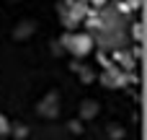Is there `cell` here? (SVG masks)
I'll use <instances>...</instances> for the list:
<instances>
[{
	"instance_id": "3957f363",
	"label": "cell",
	"mask_w": 147,
	"mask_h": 140,
	"mask_svg": "<svg viewBox=\"0 0 147 140\" xmlns=\"http://www.w3.org/2000/svg\"><path fill=\"white\" fill-rule=\"evenodd\" d=\"M96 114H98V101L85 99V101L80 104V120H93Z\"/></svg>"
},
{
	"instance_id": "5bb4252c",
	"label": "cell",
	"mask_w": 147,
	"mask_h": 140,
	"mask_svg": "<svg viewBox=\"0 0 147 140\" xmlns=\"http://www.w3.org/2000/svg\"><path fill=\"white\" fill-rule=\"evenodd\" d=\"M90 3H93V5H96V8H101V5H106V3H109V0H90Z\"/></svg>"
},
{
	"instance_id": "4fadbf2b",
	"label": "cell",
	"mask_w": 147,
	"mask_h": 140,
	"mask_svg": "<svg viewBox=\"0 0 147 140\" xmlns=\"http://www.w3.org/2000/svg\"><path fill=\"white\" fill-rule=\"evenodd\" d=\"M142 55H145V49H142V44L134 49V60H142Z\"/></svg>"
},
{
	"instance_id": "9a60e30c",
	"label": "cell",
	"mask_w": 147,
	"mask_h": 140,
	"mask_svg": "<svg viewBox=\"0 0 147 140\" xmlns=\"http://www.w3.org/2000/svg\"><path fill=\"white\" fill-rule=\"evenodd\" d=\"M129 5H132V8H140V5H142V0H129Z\"/></svg>"
},
{
	"instance_id": "8fae6325",
	"label": "cell",
	"mask_w": 147,
	"mask_h": 140,
	"mask_svg": "<svg viewBox=\"0 0 147 140\" xmlns=\"http://www.w3.org/2000/svg\"><path fill=\"white\" fill-rule=\"evenodd\" d=\"M10 132V122L3 117V112H0V135H8Z\"/></svg>"
},
{
	"instance_id": "277c9868",
	"label": "cell",
	"mask_w": 147,
	"mask_h": 140,
	"mask_svg": "<svg viewBox=\"0 0 147 140\" xmlns=\"http://www.w3.org/2000/svg\"><path fill=\"white\" fill-rule=\"evenodd\" d=\"M103 83H106V86H124V83H127V75H124L121 70H109V73L103 75Z\"/></svg>"
},
{
	"instance_id": "9c48e42d",
	"label": "cell",
	"mask_w": 147,
	"mask_h": 140,
	"mask_svg": "<svg viewBox=\"0 0 147 140\" xmlns=\"http://www.w3.org/2000/svg\"><path fill=\"white\" fill-rule=\"evenodd\" d=\"M13 135H16L18 140H23L26 135H28V127H23V125H16V127H13Z\"/></svg>"
},
{
	"instance_id": "52a82bcc",
	"label": "cell",
	"mask_w": 147,
	"mask_h": 140,
	"mask_svg": "<svg viewBox=\"0 0 147 140\" xmlns=\"http://www.w3.org/2000/svg\"><path fill=\"white\" fill-rule=\"evenodd\" d=\"M116 60H119V62H121V65H124L127 70H129V68L134 65V57H129L127 52H116Z\"/></svg>"
},
{
	"instance_id": "7a4b0ae2",
	"label": "cell",
	"mask_w": 147,
	"mask_h": 140,
	"mask_svg": "<svg viewBox=\"0 0 147 140\" xmlns=\"http://www.w3.org/2000/svg\"><path fill=\"white\" fill-rule=\"evenodd\" d=\"M39 114L44 117V120H54L57 114H59V94L57 91H52V94H47L41 101H39Z\"/></svg>"
},
{
	"instance_id": "7c38bea8",
	"label": "cell",
	"mask_w": 147,
	"mask_h": 140,
	"mask_svg": "<svg viewBox=\"0 0 147 140\" xmlns=\"http://www.w3.org/2000/svg\"><path fill=\"white\" fill-rule=\"evenodd\" d=\"M70 130H72V132H83V122H80V120H72V122H70Z\"/></svg>"
},
{
	"instance_id": "30bf717a",
	"label": "cell",
	"mask_w": 147,
	"mask_h": 140,
	"mask_svg": "<svg viewBox=\"0 0 147 140\" xmlns=\"http://www.w3.org/2000/svg\"><path fill=\"white\" fill-rule=\"evenodd\" d=\"M109 135H111V140H121V138H124V130L111 125V127H109Z\"/></svg>"
},
{
	"instance_id": "5b68a950",
	"label": "cell",
	"mask_w": 147,
	"mask_h": 140,
	"mask_svg": "<svg viewBox=\"0 0 147 140\" xmlns=\"http://www.w3.org/2000/svg\"><path fill=\"white\" fill-rule=\"evenodd\" d=\"M34 29H36V26H34L31 21H26V23H21V26L13 29V36H16V39H26L28 34H34Z\"/></svg>"
},
{
	"instance_id": "6da1fadb",
	"label": "cell",
	"mask_w": 147,
	"mask_h": 140,
	"mask_svg": "<svg viewBox=\"0 0 147 140\" xmlns=\"http://www.w3.org/2000/svg\"><path fill=\"white\" fill-rule=\"evenodd\" d=\"M62 44L67 47L70 55L85 57V55H90V49H93V36H90V34H65Z\"/></svg>"
},
{
	"instance_id": "8992f818",
	"label": "cell",
	"mask_w": 147,
	"mask_h": 140,
	"mask_svg": "<svg viewBox=\"0 0 147 140\" xmlns=\"http://www.w3.org/2000/svg\"><path fill=\"white\" fill-rule=\"evenodd\" d=\"M132 36H134V39H137V42H140V44H142V42H145V23H142V21H140V23H134V26H132Z\"/></svg>"
},
{
	"instance_id": "ba28073f",
	"label": "cell",
	"mask_w": 147,
	"mask_h": 140,
	"mask_svg": "<svg viewBox=\"0 0 147 140\" xmlns=\"http://www.w3.org/2000/svg\"><path fill=\"white\" fill-rule=\"evenodd\" d=\"M78 70H80L83 83H90V81H93V70H90V68H78Z\"/></svg>"
}]
</instances>
